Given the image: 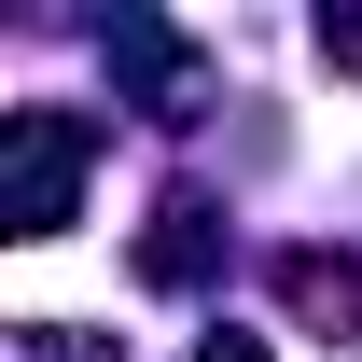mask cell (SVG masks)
Masks as SVG:
<instances>
[{"mask_svg": "<svg viewBox=\"0 0 362 362\" xmlns=\"http://www.w3.org/2000/svg\"><path fill=\"white\" fill-rule=\"evenodd\" d=\"M70 181H84V126L70 112H0V223L70 237Z\"/></svg>", "mask_w": 362, "mask_h": 362, "instance_id": "6da1fadb", "label": "cell"}, {"mask_svg": "<svg viewBox=\"0 0 362 362\" xmlns=\"http://www.w3.org/2000/svg\"><path fill=\"white\" fill-rule=\"evenodd\" d=\"M279 293H293L307 320H334V334H362V265H349V251H293Z\"/></svg>", "mask_w": 362, "mask_h": 362, "instance_id": "7a4b0ae2", "label": "cell"}, {"mask_svg": "<svg viewBox=\"0 0 362 362\" xmlns=\"http://www.w3.org/2000/svg\"><path fill=\"white\" fill-rule=\"evenodd\" d=\"M320 56H334V70H362V14H334V28H320Z\"/></svg>", "mask_w": 362, "mask_h": 362, "instance_id": "3957f363", "label": "cell"}, {"mask_svg": "<svg viewBox=\"0 0 362 362\" xmlns=\"http://www.w3.org/2000/svg\"><path fill=\"white\" fill-rule=\"evenodd\" d=\"M195 362H265V349H251V334H209V349H195Z\"/></svg>", "mask_w": 362, "mask_h": 362, "instance_id": "277c9868", "label": "cell"}]
</instances>
